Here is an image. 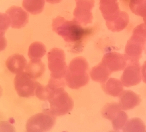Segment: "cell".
<instances>
[{
  "label": "cell",
  "instance_id": "obj_15",
  "mask_svg": "<svg viewBox=\"0 0 146 132\" xmlns=\"http://www.w3.org/2000/svg\"><path fill=\"white\" fill-rule=\"evenodd\" d=\"M101 87L104 91L108 95L118 97L124 91L123 85L119 79L110 78Z\"/></svg>",
  "mask_w": 146,
  "mask_h": 132
},
{
  "label": "cell",
  "instance_id": "obj_31",
  "mask_svg": "<svg viewBox=\"0 0 146 132\" xmlns=\"http://www.w3.org/2000/svg\"><path fill=\"white\" fill-rule=\"evenodd\" d=\"M143 50L145 51V52L146 53V41L145 42L144 46H143Z\"/></svg>",
  "mask_w": 146,
  "mask_h": 132
},
{
  "label": "cell",
  "instance_id": "obj_24",
  "mask_svg": "<svg viewBox=\"0 0 146 132\" xmlns=\"http://www.w3.org/2000/svg\"><path fill=\"white\" fill-rule=\"evenodd\" d=\"M129 7L133 13L142 17L143 22L146 23V0L137 5L129 4Z\"/></svg>",
  "mask_w": 146,
  "mask_h": 132
},
{
  "label": "cell",
  "instance_id": "obj_5",
  "mask_svg": "<svg viewBox=\"0 0 146 132\" xmlns=\"http://www.w3.org/2000/svg\"><path fill=\"white\" fill-rule=\"evenodd\" d=\"M56 117L49 109L33 115L28 120L26 128L27 132L48 131L53 128L56 123Z\"/></svg>",
  "mask_w": 146,
  "mask_h": 132
},
{
  "label": "cell",
  "instance_id": "obj_4",
  "mask_svg": "<svg viewBox=\"0 0 146 132\" xmlns=\"http://www.w3.org/2000/svg\"><path fill=\"white\" fill-rule=\"evenodd\" d=\"M48 67L51 72L50 78L62 80L65 79L68 67L65 62L64 51L59 48H54L47 55Z\"/></svg>",
  "mask_w": 146,
  "mask_h": 132
},
{
  "label": "cell",
  "instance_id": "obj_16",
  "mask_svg": "<svg viewBox=\"0 0 146 132\" xmlns=\"http://www.w3.org/2000/svg\"><path fill=\"white\" fill-rule=\"evenodd\" d=\"M111 74L101 62L92 68L90 72L91 79L101 84L105 83L109 78Z\"/></svg>",
  "mask_w": 146,
  "mask_h": 132
},
{
  "label": "cell",
  "instance_id": "obj_10",
  "mask_svg": "<svg viewBox=\"0 0 146 132\" xmlns=\"http://www.w3.org/2000/svg\"><path fill=\"white\" fill-rule=\"evenodd\" d=\"M5 15L11 27L15 29L24 27L29 21V14L20 7H10L6 11Z\"/></svg>",
  "mask_w": 146,
  "mask_h": 132
},
{
  "label": "cell",
  "instance_id": "obj_9",
  "mask_svg": "<svg viewBox=\"0 0 146 132\" xmlns=\"http://www.w3.org/2000/svg\"><path fill=\"white\" fill-rule=\"evenodd\" d=\"M141 70L139 62L127 63L121 78L123 85L129 88L139 84L142 79Z\"/></svg>",
  "mask_w": 146,
  "mask_h": 132
},
{
  "label": "cell",
  "instance_id": "obj_29",
  "mask_svg": "<svg viewBox=\"0 0 146 132\" xmlns=\"http://www.w3.org/2000/svg\"><path fill=\"white\" fill-rule=\"evenodd\" d=\"M47 2L51 4H56L60 3L62 0H46Z\"/></svg>",
  "mask_w": 146,
  "mask_h": 132
},
{
  "label": "cell",
  "instance_id": "obj_20",
  "mask_svg": "<svg viewBox=\"0 0 146 132\" xmlns=\"http://www.w3.org/2000/svg\"><path fill=\"white\" fill-rule=\"evenodd\" d=\"M122 129L125 132H145L146 127L141 119L134 118L127 121Z\"/></svg>",
  "mask_w": 146,
  "mask_h": 132
},
{
  "label": "cell",
  "instance_id": "obj_13",
  "mask_svg": "<svg viewBox=\"0 0 146 132\" xmlns=\"http://www.w3.org/2000/svg\"><path fill=\"white\" fill-rule=\"evenodd\" d=\"M5 64L9 71L13 74H17L24 72L27 62L23 55L15 54L9 56Z\"/></svg>",
  "mask_w": 146,
  "mask_h": 132
},
{
  "label": "cell",
  "instance_id": "obj_18",
  "mask_svg": "<svg viewBox=\"0 0 146 132\" xmlns=\"http://www.w3.org/2000/svg\"><path fill=\"white\" fill-rule=\"evenodd\" d=\"M45 3V0H23L22 5L28 12L36 15L43 11Z\"/></svg>",
  "mask_w": 146,
  "mask_h": 132
},
{
  "label": "cell",
  "instance_id": "obj_3",
  "mask_svg": "<svg viewBox=\"0 0 146 132\" xmlns=\"http://www.w3.org/2000/svg\"><path fill=\"white\" fill-rule=\"evenodd\" d=\"M48 100L50 103V112L56 117L68 113L74 107V101L63 87L51 90Z\"/></svg>",
  "mask_w": 146,
  "mask_h": 132
},
{
  "label": "cell",
  "instance_id": "obj_21",
  "mask_svg": "<svg viewBox=\"0 0 146 132\" xmlns=\"http://www.w3.org/2000/svg\"><path fill=\"white\" fill-rule=\"evenodd\" d=\"M121 110L119 103H108L104 107L101 113L104 117L112 121Z\"/></svg>",
  "mask_w": 146,
  "mask_h": 132
},
{
  "label": "cell",
  "instance_id": "obj_11",
  "mask_svg": "<svg viewBox=\"0 0 146 132\" xmlns=\"http://www.w3.org/2000/svg\"><path fill=\"white\" fill-rule=\"evenodd\" d=\"M101 62L111 73L123 70L127 66L124 55L116 52L106 54Z\"/></svg>",
  "mask_w": 146,
  "mask_h": 132
},
{
  "label": "cell",
  "instance_id": "obj_7",
  "mask_svg": "<svg viewBox=\"0 0 146 132\" xmlns=\"http://www.w3.org/2000/svg\"><path fill=\"white\" fill-rule=\"evenodd\" d=\"M76 7L73 13L74 18L82 26L90 24L93 20L91 11L95 6L94 0H75Z\"/></svg>",
  "mask_w": 146,
  "mask_h": 132
},
{
  "label": "cell",
  "instance_id": "obj_22",
  "mask_svg": "<svg viewBox=\"0 0 146 132\" xmlns=\"http://www.w3.org/2000/svg\"><path fill=\"white\" fill-rule=\"evenodd\" d=\"M128 116L126 113L121 110L111 121L113 129L115 131L122 129L128 121Z\"/></svg>",
  "mask_w": 146,
  "mask_h": 132
},
{
  "label": "cell",
  "instance_id": "obj_23",
  "mask_svg": "<svg viewBox=\"0 0 146 132\" xmlns=\"http://www.w3.org/2000/svg\"><path fill=\"white\" fill-rule=\"evenodd\" d=\"M50 91V89L47 86H43L37 81L35 95L39 100L43 101L48 100Z\"/></svg>",
  "mask_w": 146,
  "mask_h": 132
},
{
  "label": "cell",
  "instance_id": "obj_28",
  "mask_svg": "<svg viewBox=\"0 0 146 132\" xmlns=\"http://www.w3.org/2000/svg\"><path fill=\"white\" fill-rule=\"evenodd\" d=\"M145 0H130L129 4L133 5H137L142 3Z\"/></svg>",
  "mask_w": 146,
  "mask_h": 132
},
{
  "label": "cell",
  "instance_id": "obj_30",
  "mask_svg": "<svg viewBox=\"0 0 146 132\" xmlns=\"http://www.w3.org/2000/svg\"><path fill=\"white\" fill-rule=\"evenodd\" d=\"M121 1L123 3L126 4V5L129 6V4L130 3V0H120V1Z\"/></svg>",
  "mask_w": 146,
  "mask_h": 132
},
{
  "label": "cell",
  "instance_id": "obj_8",
  "mask_svg": "<svg viewBox=\"0 0 146 132\" xmlns=\"http://www.w3.org/2000/svg\"><path fill=\"white\" fill-rule=\"evenodd\" d=\"M146 40L132 35L125 46L124 56L127 63L138 62L142 57Z\"/></svg>",
  "mask_w": 146,
  "mask_h": 132
},
{
  "label": "cell",
  "instance_id": "obj_27",
  "mask_svg": "<svg viewBox=\"0 0 146 132\" xmlns=\"http://www.w3.org/2000/svg\"><path fill=\"white\" fill-rule=\"evenodd\" d=\"M100 6L109 5L117 2V0H100Z\"/></svg>",
  "mask_w": 146,
  "mask_h": 132
},
{
  "label": "cell",
  "instance_id": "obj_25",
  "mask_svg": "<svg viewBox=\"0 0 146 132\" xmlns=\"http://www.w3.org/2000/svg\"><path fill=\"white\" fill-rule=\"evenodd\" d=\"M132 35L146 40V23H143L134 28Z\"/></svg>",
  "mask_w": 146,
  "mask_h": 132
},
{
  "label": "cell",
  "instance_id": "obj_6",
  "mask_svg": "<svg viewBox=\"0 0 146 132\" xmlns=\"http://www.w3.org/2000/svg\"><path fill=\"white\" fill-rule=\"evenodd\" d=\"M37 81L25 72L16 74L14 79L15 88L19 96L29 98L35 95Z\"/></svg>",
  "mask_w": 146,
  "mask_h": 132
},
{
  "label": "cell",
  "instance_id": "obj_12",
  "mask_svg": "<svg viewBox=\"0 0 146 132\" xmlns=\"http://www.w3.org/2000/svg\"><path fill=\"white\" fill-rule=\"evenodd\" d=\"M119 104L121 109L128 110L133 109L140 105L139 96L130 90L123 91L119 96Z\"/></svg>",
  "mask_w": 146,
  "mask_h": 132
},
{
  "label": "cell",
  "instance_id": "obj_17",
  "mask_svg": "<svg viewBox=\"0 0 146 132\" xmlns=\"http://www.w3.org/2000/svg\"><path fill=\"white\" fill-rule=\"evenodd\" d=\"M129 16L125 11H121L118 18L113 22L106 24L108 29L112 32H119L125 29L128 25Z\"/></svg>",
  "mask_w": 146,
  "mask_h": 132
},
{
  "label": "cell",
  "instance_id": "obj_1",
  "mask_svg": "<svg viewBox=\"0 0 146 132\" xmlns=\"http://www.w3.org/2000/svg\"><path fill=\"white\" fill-rule=\"evenodd\" d=\"M52 29L66 42L72 52L83 51L86 42L97 30L96 26L84 27L74 18L71 21L58 16L53 20Z\"/></svg>",
  "mask_w": 146,
  "mask_h": 132
},
{
  "label": "cell",
  "instance_id": "obj_2",
  "mask_svg": "<svg viewBox=\"0 0 146 132\" xmlns=\"http://www.w3.org/2000/svg\"><path fill=\"white\" fill-rule=\"evenodd\" d=\"M88 70V63L85 58L79 56L73 59L65 74L67 85L74 89H78L86 85L90 79Z\"/></svg>",
  "mask_w": 146,
  "mask_h": 132
},
{
  "label": "cell",
  "instance_id": "obj_26",
  "mask_svg": "<svg viewBox=\"0 0 146 132\" xmlns=\"http://www.w3.org/2000/svg\"><path fill=\"white\" fill-rule=\"evenodd\" d=\"M141 72L142 80L144 83L146 84V61L141 67Z\"/></svg>",
  "mask_w": 146,
  "mask_h": 132
},
{
  "label": "cell",
  "instance_id": "obj_19",
  "mask_svg": "<svg viewBox=\"0 0 146 132\" xmlns=\"http://www.w3.org/2000/svg\"><path fill=\"white\" fill-rule=\"evenodd\" d=\"M46 52V47L43 43L35 42L29 46L28 56L31 60H41Z\"/></svg>",
  "mask_w": 146,
  "mask_h": 132
},
{
  "label": "cell",
  "instance_id": "obj_14",
  "mask_svg": "<svg viewBox=\"0 0 146 132\" xmlns=\"http://www.w3.org/2000/svg\"><path fill=\"white\" fill-rule=\"evenodd\" d=\"M46 66L41 60H31L27 63L25 72L33 79L36 80L44 74Z\"/></svg>",
  "mask_w": 146,
  "mask_h": 132
}]
</instances>
